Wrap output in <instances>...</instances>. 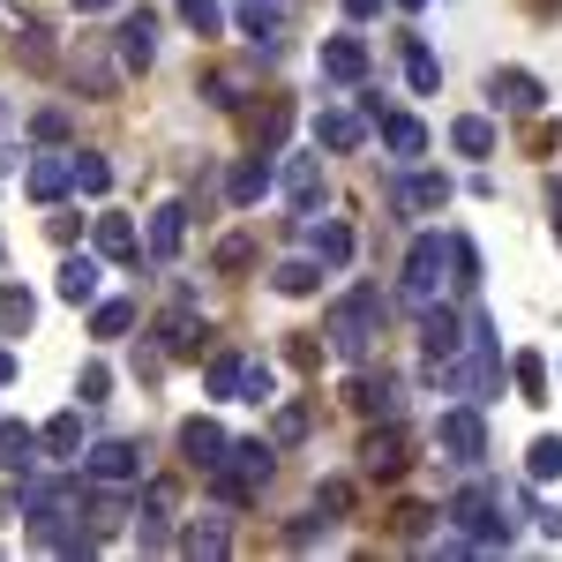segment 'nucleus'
Segmentation results:
<instances>
[{"label":"nucleus","instance_id":"f257e3e1","mask_svg":"<svg viewBox=\"0 0 562 562\" xmlns=\"http://www.w3.org/2000/svg\"><path fill=\"white\" fill-rule=\"evenodd\" d=\"M383 293H375V285H352L346 301L330 307V323H323V338H330V352H338V360H368V346H375V338H383Z\"/></svg>","mask_w":562,"mask_h":562},{"label":"nucleus","instance_id":"f03ea898","mask_svg":"<svg viewBox=\"0 0 562 562\" xmlns=\"http://www.w3.org/2000/svg\"><path fill=\"white\" fill-rule=\"evenodd\" d=\"M442 518H450V532H465L473 548H510V518H503V495L487 487V480H473V487H458L450 503H442Z\"/></svg>","mask_w":562,"mask_h":562},{"label":"nucleus","instance_id":"7ed1b4c3","mask_svg":"<svg viewBox=\"0 0 562 562\" xmlns=\"http://www.w3.org/2000/svg\"><path fill=\"white\" fill-rule=\"evenodd\" d=\"M442 256H450L442 233H420V240L405 248V285H397V293L413 307H435V293H442Z\"/></svg>","mask_w":562,"mask_h":562},{"label":"nucleus","instance_id":"20e7f679","mask_svg":"<svg viewBox=\"0 0 562 562\" xmlns=\"http://www.w3.org/2000/svg\"><path fill=\"white\" fill-rule=\"evenodd\" d=\"M435 442L450 450V465H465V473H473L480 458H487V420H480V405H450V413L435 420Z\"/></svg>","mask_w":562,"mask_h":562},{"label":"nucleus","instance_id":"39448f33","mask_svg":"<svg viewBox=\"0 0 562 562\" xmlns=\"http://www.w3.org/2000/svg\"><path fill=\"white\" fill-rule=\"evenodd\" d=\"M135 548H143V555H166V548H173V487H166V480H150L143 503H135Z\"/></svg>","mask_w":562,"mask_h":562},{"label":"nucleus","instance_id":"423d86ee","mask_svg":"<svg viewBox=\"0 0 562 562\" xmlns=\"http://www.w3.org/2000/svg\"><path fill=\"white\" fill-rule=\"evenodd\" d=\"M83 480L128 487V480H143V450H135V442H121V435H105V442H90V450H83Z\"/></svg>","mask_w":562,"mask_h":562},{"label":"nucleus","instance_id":"0eeeda50","mask_svg":"<svg viewBox=\"0 0 562 562\" xmlns=\"http://www.w3.org/2000/svg\"><path fill=\"white\" fill-rule=\"evenodd\" d=\"M278 188H285V203H293V217H315V211H323V158H307V150H293V158L278 166Z\"/></svg>","mask_w":562,"mask_h":562},{"label":"nucleus","instance_id":"6e6552de","mask_svg":"<svg viewBox=\"0 0 562 562\" xmlns=\"http://www.w3.org/2000/svg\"><path fill=\"white\" fill-rule=\"evenodd\" d=\"M23 188H31V203H60L76 188V150H38L23 166Z\"/></svg>","mask_w":562,"mask_h":562},{"label":"nucleus","instance_id":"1a4fd4ad","mask_svg":"<svg viewBox=\"0 0 562 562\" xmlns=\"http://www.w3.org/2000/svg\"><path fill=\"white\" fill-rule=\"evenodd\" d=\"M360 143H368V113H346V105L315 113V150H330V158H352Z\"/></svg>","mask_w":562,"mask_h":562},{"label":"nucleus","instance_id":"9d476101","mask_svg":"<svg viewBox=\"0 0 562 562\" xmlns=\"http://www.w3.org/2000/svg\"><path fill=\"white\" fill-rule=\"evenodd\" d=\"M225 450H233V435L217 428V420H180V458H188L195 473H217Z\"/></svg>","mask_w":562,"mask_h":562},{"label":"nucleus","instance_id":"9b49d317","mask_svg":"<svg viewBox=\"0 0 562 562\" xmlns=\"http://www.w3.org/2000/svg\"><path fill=\"white\" fill-rule=\"evenodd\" d=\"M270 188H278V166H270V158L256 150V158H240V166L225 173V203H233V211H256Z\"/></svg>","mask_w":562,"mask_h":562},{"label":"nucleus","instance_id":"f8f14e48","mask_svg":"<svg viewBox=\"0 0 562 562\" xmlns=\"http://www.w3.org/2000/svg\"><path fill=\"white\" fill-rule=\"evenodd\" d=\"M315 68H323V83H368V38H323V60H315Z\"/></svg>","mask_w":562,"mask_h":562},{"label":"nucleus","instance_id":"ddd939ff","mask_svg":"<svg viewBox=\"0 0 562 562\" xmlns=\"http://www.w3.org/2000/svg\"><path fill=\"white\" fill-rule=\"evenodd\" d=\"M390 203H397L405 217L442 211V203H450V180H442V173H397V180H390Z\"/></svg>","mask_w":562,"mask_h":562},{"label":"nucleus","instance_id":"4468645a","mask_svg":"<svg viewBox=\"0 0 562 562\" xmlns=\"http://www.w3.org/2000/svg\"><path fill=\"white\" fill-rule=\"evenodd\" d=\"M150 60H158V15H150V8H128V15H121V68H150Z\"/></svg>","mask_w":562,"mask_h":562},{"label":"nucleus","instance_id":"2eb2a0df","mask_svg":"<svg viewBox=\"0 0 562 562\" xmlns=\"http://www.w3.org/2000/svg\"><path fill=\"white\" fill-rule=\"evenodd\" d=\"M360 473H368V480H397V473H405V428H397V420L360 442Z\"/></svg>","mask_w":562,"mask_h":562},{"label":"nucleus","instance_id":"dca6fc26","mask_svg":"<svg viewBox=\"0 0 562 562\" xmlns=\"http://www.w3.org/2000/svg\"><path fill=\"white\" fill-rule=\"evenodd\" d=\"M38 428H23V420H0V473H15V480H31L38 473Z\"/></svg>","mask_w":562,"mask_h":562},{"label":"nucleus","instance_id":"f3484780","mask_svg":"<svg viewBox=\"0 0 562 562\" xmlns=\"http://www.w3.org/2000/svg\"><path fill=\"white\" fill-rule=\"evenodd\" d=\"M307 248H315L323 270H346L352 262V225L346 217H307Z\"/></svg>","mask_w":562,"mask_h":562},{"label":"nucleus","instance_id":"a211bd4d","mask_svg":"<svg viewBox=\"0 0 562 562\" xmlns=\"http://www.w3.org/2000/svg\"><path fill=\"white\" fill-rule=\"evenodd\" d=\"M240 31L256 45L262 60H278V45H285V23H278V0H240Z\"/></svg>","mask_w":562,"mask_h":562},{"label":"nucleus","instance_id":"6ab92c4d","mask_svg":"<svg viewBox=\"0 0 562 562\" xmlns=\"http://www.w3.org/2000/svg\"><path fill=\"white\" fill-rule=\"evenodd\" d=\"M495 105H503V113H540V105H548V90H540V76H525V68H495Z\"/></svg>","mask_w":562,"mask_h":562},{"label":"nucleus","instance_id":"aec40b11","mask_svg":"<svg viewBox=\"0 0 562 562\" xmlns=\"http://www.w3.org/2000/svg\"><path fill=\"white\" fill-rule=\"evenodd\" d=\"M180 240H188V203H158V211H150V240H143L150 262H173Z\"/></svg>","mask_w":562,"mask_h":562},{"label":"nucleus","instance_id":"412c9836","mask_svg":"<svg viewBox=\"0 0 562 562\" xmlns=\"http://www.w3.org/2000/svg\"><path fill=\"white\" fill-rule=\"evenodd\" d=\"M375 128H383V150H390V158H397V166H413V158L428 150V128H420L413 113H383Z\"/></svg>","mask_w":562,"mask_h":562},{"label":"nucleus","instance_id":"4be33fe9","mask_svg":"<svg viewBox=\"0 0 562 562\" xmlns=\"http://www.w3.org/2000/svg\"><path fill=\"white\" fill-rule=\"evenodd\" d=\"M90 240H98V256H105V262H135V256H143V240H135V225L121 211L98 217V225H90Z\"/></svg>","mask_w":562,"mask_h":562},{"label":"nucleus","instance_id":"5701e85b","mask_svg":"<svg viewBox=\"0 0 562 562\" xmlns=\"http://www.w3.org/2000/svg\"><path fill=\"white\" fill-rule=\"evenodd\" d=\"M420 346H428V360H450V352L465 346V323L450 307H420Z\"/></svg>","mask_w":562,"mask_h":562},{"label":"nucleus","instance_id":"b1692460","mask_svg":"<svg viewBox=\"0 0 562 562\" xmlns=\"http://www.w3.org/2000/svg\"><path fill=\"white\" fill-rule=\"evenodd\" d=\"M98 285H105V256H68L60 262V301H98Z\"/></svg>","mask_w":562,"mask_h":562},{"label":"nucleus","instance_id":"393cba45","mask_svg":"<svg viewBox=\"0 0 562 562\" xmlns=\"http://www.w3.org/2000/svg\"><path fill=\"white\" fill-rule=\"evenodd\" d=\"M352 405L397 420V413H405V383H397V375H360V383H352Z\"/></svg>","mask_w":562,"mask_h":562},{"label":"nucleus","instance_id":"a878e982","mask_svg":"<svg viewBox=\"0 0 562 562\" xmlns=\"http://www.w3.org/2000/svg\"><path fill=\"white\" fill-rule=\"evenodd\" d=\"M38 442H45V458H60V465L83 458V413H53V420L38 428Z\"/></svg>","mask_w":562,"mask_h":562},{"label":"nucleus","instance_id":"bb28decb","mask_svg":"<svg viewBox=\"0 0 562 562\" xmlns=\"http://www.w3.org/2000/svg\"><path fill=\"white\" fill-rule=\"evenodd\" d=\"M158 346H166V352H203V323H195V307H188V301L158 323Z\"/></svg>","mask_w":562,"mask_h":562},{"label":"nucleus","instance_id":"cd10ccee","mask_svg":"<svg viewBox=\"0 0 562 562\" xmlns=\"http://www.w3.org/2000/svg\"><path fill=\"white\" fill-rule=\"evenodd\" d=\"M270 285H278L285 301H301V293H315V285H323V262H315V256H293V262H278V270H270Z\"/></svg>","mask_w":562,"mask_h":562},{"label":"nucleus","instance_id":"c85d7f7f","mask_svg":"<svg viewBox=\"0 0 562 562\" xmlns=\"http://www.w3.org/2000/svg\"><path fill=\"white\" fill-rule=\"evenodd\" d=\"M510 383H518L525 405H548V360L540 352H510Z\"/></svg>","mask_w":562,"mask_h":562},{"label":"nucleus","instance_id":"c756f323","mask_svg":"<svg viewBox=\"0 0 562 562\" xmlns=\"http://www.w3.org/2000/svg\"><path fill=\"white\" fill-rule=\"evenodd\" d=\"M405 83L420 90V98H435V90H442V60H435L420 38H405Z\"/></svg>","mask_w":562,"mask_h":562},{"label":"nucleus","instance_id":"7c9ffc66","mask_svg":"<svg viewBox=\"0 0 562 562\" xmlns=\"http://www.w3.org/2000/svg\"><path fill=\"white\" fill-rule=\"evenodd\" d=\"M31 323H38V301L23 285H0V338H23Z\"/></svg>","mask_w":562,"mask_h":562},{"label":"nucleus","instance_id":"2f4dec72","mask_svg":"<svg viewBox=\"0 0 562 562\" xmlns=\"http://www.w3.org/2000/svg\"><path fill=\"white\" fill-rule=\"evenodd\" d=\"M240 405H278V368L270 360H240Z\"/></svg>","mask_w":562,"mask_h":562},{"label":"nucleus","instance_id":"473e14b6","mask_svg":"<svg viewBox=\"0 0 562 562\" xmlns=\"http://www.w3.org/2000/svg\"><path fill=\"white\" fill-rule=\"evenodd\" d=\"M180 548H188V555H225V548H233V532H225V518H203V525H188V532H180Z\"/></svg>","mask_w":562,"mask_h":562},{"label":"nucleus","instance_id":"72a5a7b5","mask_svg":"<svg viewBox=\"0 0 562 562\" xmlns=\"http://www.w3.org/2000/svg\"><path fill=\"white\" fill-rule=\"evenodd\" d=\"M450 143H458L465 158H487V150H495V121H480V113H465V121L450 128Z\"/></svg>","mask_w":562,"mask_h":562},{"label":"nucleus","instance_id":"f704fd0d","mask_svg":"<svg viewBox=\"0 0 562 562\" xmlns=\"http://www.w3.org/2000/svg\"><path fill=\"white\" fill-rule=\"evenodd\" d=\"M180 23H188L195 38H217V31H225V0H180Z\"/></svg>","mask_w":562,"mask_h":562},{"label":"nucleus","instance_id":"c9c22d12","mask_svg":"<svg viewBox=\"0 0 562 562\" xmlns=\"http://www.w3.org/2000/svg\"><path fill=\"white\" fill-rule=\"evenodd\" d=\"M525 473L532 480H562V435H540V442L525 450Z\"/></svg>","mask_w":562,"mask_h":562},{"label":"nucleus","instance_id":"e433bc0d","mask_svg":"<svg viewBox=\"0 0 562 562\" xmlns=\"http://www.w3.org/2000/svg\"><path fill=\"white\" fill-rule=\"evenodd\" d=\"M83 510H90V525H98V540L128 518V503H121V495H105V480H98V495H83Z\"/></svg>","mask_w":562,"mask_h":562},{"label":"nucleus","instance_id":"4c0bfd02","mask_svg":"<svg viewBox=\"0 0 562 562\" xmlns=\"http://www.w3.org/2000/svg\"><path fill=\"white\" fill-rule=\"evenodd\" d=\"M76 188H83V195H105V188H113V166H105L98 150H76Z\"/></svg>","mask_w":562,"mask_h":562},{"label":"nucleus","instance_id":"58836bf2","mask_svg":"<svg viewBox=\"0 0 562 562\" xmlns=\"http://www.w3.org/2000/svg\"><path fill=\"white\" fill-rule=\"evenodd\" d=\"M450 270H458V285H465V293L480 285V248L465 240V233H450Z\"/></svg>","mask_w":562,"mask_h":562},{"label":"nucleus","instance_id":"ea45409f","mask_svg":"<svg viewBox=\"0 0 562 562\" xmlns=\"http://www.w3.org/2000/svg\"><path fill=\"white\" fill-rule=\"evenodd\" d=\"M203 383H211V397H240V352H217Z\"/></svg>","mask_w":562,"mask_h":562},{"label":"nucleus","instance_id":"a19ab883","mask_svg":"<svg viewBox=\"0 0 562 562\" xmlns=\"http://www.w3.org/2000/svg\"><path fill=\"white\" fill-rule=\"evenodd\" d=\"M128 323H135L128 301H105L98 315H90V330H98V338H128Z\"/></svg>","mask_w":562,"mask_h":562},{"label":"nucleus","instance_id":"79ce46f5","mask_svg":"<svg viewBox=\"0 0 562 562\" xmlns=\"http://www.w3.org/2000/svg\"><path fill=\"white\" fill-rule=\"evenodd\" d=\"M307 435V413L301 405H278V428H270V442H301Z\"/></svg>","mask_w":562,"mask_h":562},{"label":"nucleus","instance_id":"37998d69","mask_svg":"<svg viewBox=\"0 0 562 562\" xmlns=\"http://www.w3.org/2000/svg\"><path fill=\"white\" fill-rule=\"evenodd\" d=\"M105 390H113V368H98V360H90V368H83V383H76V397H83V405H98Z\"/></svg>","mask_w":562,"mask_h":562},{"label":"nucleus","instance_id":"c03bdc74","mask_svg":"<svg viewBox=\"0 0 562 562\" xmlns=\"http://www.w3.org/2000/svg\"><path fill=\"white\" fill-rule=\"evenodd\" d=\"M31 135H38V143H60V135H68V113H60V105H45L38 121H31Z\"/></svg>","mask_w":562,"mask_h":562},{"label":"nucleus","instance_id":"a18cd8bd","mask_svg":"<svg viewBox=\"0 0 562 562\" xmlns=\"http://www.w3.org/2000/svg\"><path fill=\"white\" fill-rule=\"evenodd\" d=\"M323 532H330V518H301V525H293V532H285V540H293V548H315Z\"/></svg>","mask_w":562,"mask_h":562},{"label":"nucleus","instance_id":"49530a36","mask_svg":"<svg viewBox=\"0 0 562 562\" xmlns=\"http://www.w3.org/2000/svg\"><path fill=\"white\" fill-rule=\"evenodd\" d=\"M203 98H211V105H240V83H233V76H211Z\"/></svg>","mask_w":562,"mask_h":562},{"label":"nucleus","instance_id":"de8ad7c7","mask_svg":"<svg viewBox=\"0 0 562 562\" xmlns=\"http://www.w3.org/2000/svg\"><path fill=\"white\" fill-rule=\"evenodd\" d=\"M315 503H323V510L338 518V510H346V503H352V487H346V480H323V495H315Z\"/></svg>","mask_w":562,"mask_h":562},{"label":"nucleus","instance_id":"09e8293b","mask_svg":"<svg viewBox=\"0 0 562 562\" xmlns=\"http://www.w3.org/2000/svg\"><path fill=\"white\" fill-rule=\"evenodd\" d=\"M532 525H540L548 540H562V510H548V503H532Z\"/></svg>","mask_w":562,"mask_h":562},{"label":"nucleus","instance_id":"8fccbe9b","mask_svg":"<svg viewBox=\"0 0 562 562\" xmlns=\"http://www.w3.org/2000/svg\"><path fill=\"white\" fill-rule=\"evenodd\" d=\"M346 15H352V23H368V15H383V0H346Z\"/></svg>","mask_w":562,"mask_h":562},{"label":"nucleus","instance_id":"3c124183","mask_svg":"<svg viewBox=\"0 0 562 562\" xmlns=\"http://www.w3.org/2000/svg\"><path fill=\"white\" fill-rule=\"evenodd\" d=\"M0 383H15V352L0 346Z\"/></svg>","mask_w":562,"mask_h":562},{"label":"nucleus","instance_id":"603ef678","mask_svg":"<svg viewBox=\"0 0 562 562\" xmlns=\"http://www.w3.org/2000/svg\"><path fill=\"white\" fill-rule=\"evenodd\" d=\"M76 8H83V15H105V8H121V0H76Z\"/></svg>","mask_w":562,"mask_h":562},{"label":"nucleus","instance_id":"864d4df0","mask_svg":"<svg viewBox=\"0 0 562 562\" xmlns=\"http://www.w3.org/2000/svg\"><path fill=\"white\" fill-rule=\"evenodd\" d=\"M397 8H405V15H420V8H428V0H397Z\"/></svg>","mask_w":562,"mask_h":562}]
</instances>
